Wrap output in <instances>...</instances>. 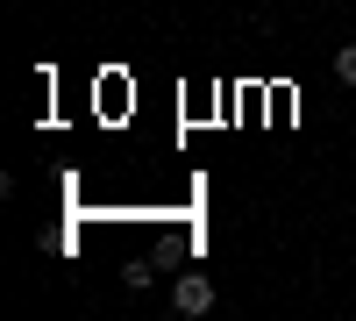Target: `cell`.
Returning a JSON list of instances; mask_svg holds the SVG:
<instances>
[{"mask_svg":"<svg viewBox=\"0 0 356 321\" xmlns=\"http://www.w3.org/2000/svg\"><path fill=\"white\" fill-rule=\"evenodd\" d=\"M171 307H178V314H207V307H214V279H207V272H186V279L171 285Z\"/></svg>","mask_w":356,"mask_h":321,"instance_id":"6da1fadb","label":"cell"},{"mask_svg":"<svg viewBox=\"0 0 356 321\" xmlns=\"http://www.w3.org/2000/svg\"><path fill=\"white\" fill-rule=\"evenodd\" d=\"M335 79H342V86H356V43H342V50H335Z\"/></svg>","mask_w":356,"mask_h":321,"instance_id":"7a4b0ae2","label":"cell"}]
</instances>
